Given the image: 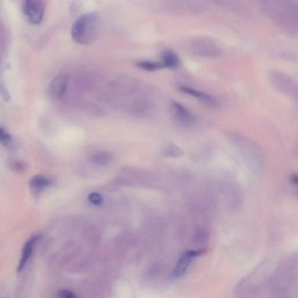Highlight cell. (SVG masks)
<instances>
[{"mask_svg":"<svg viewBox=\"0 0 298 298\" xmlns=\"http://www.w3.org/2000/svg\"><path fill=\"white\" fill-rule=\"evenodd\" d=\"M99 18L95 13L80 16L74 22L71 29L72 39L83 45L91 44L99 34Z\"/></svg>","mask_w":298,"mask_h":298,"instance_id":"cell-1","label":"cell"},{"mask_svg":"<svg viewBox=\"0 0 298 298\" xmlns=\"http://www.w3.org/2000/svg\"><path fill=\"white\" fill-rule=\"evenodd\" d=\"M207 249H201L185 252L181 256L178 263L173 271L171 278L173 279H178L183 276L190 266L192 261L195 257L202 256L206 253Z\"/></svg>","mask_w":298,"mask_h":298,"instance_id":"cell-2","label":"cell"},{"mask_svg":"<svg viewBox=\"0 0 298 298\" xmlns=\"http://www.w3.org/2000/svg\"><path fill=\"white\" fill-rule=\"evenodd\" d=\"M23 11L29 21L33 24L41 22L44 13L43 0H25Z\"/></svg>","mask_w":298,"mask_h":298,"instance_id":"cell-3","label":"cell"},{"mask_svg":"<svg viewBox=\"0 0 298 298\" xmlns=\"http://www.w3.org/2000/svg\"><path fill=\"white\" fill-rule=\"evenodd\" d=\"M68 83V78L66 74L59 75L50 84L48 94L53 99H59L65 94Z\"/></svg>","mask_w":298,"mask_h":298,"instance_id":"cell-4","label":"cell"},{"mask_svg":"<svg viewBox=\"0 0 298 298\" xmlns=\"http://www.w3.org/2000/svg\"><path fill=\"white\" fill-rule=\"evenodd\" d=\"M40 239V235H36L32 236L26 241V243L23 248L21 258L20 259L18 264L17 269L18 272H21L22 270L25 268L28 260H29L32 254V252H33L35 245Z\"/></svg>","mask_w":298,"mask_h":298,"instance_id":"cell-5","label":"cell"},{"mask_svg":"<svg viewBox=\"0 0 298 298\" xmlns=\"http://www.w3.org/2000/svg\"><path fill=\"white\" fill-rule=\"evenodd\" d=\"M171 108L173 113L181 123L185 124H191L194 123L195 118L191 112L180 103L173 102Z\"/></svg>","mask_w":298,"mask_h":298,"instance_id":"cell-6","label":"cell"},{"mask_svg":"<svg viewBox=\"0 0 298 298\" xmlns=\"http://www.w3.org/2000/svg\"><path fill=\"white\" fill-rule=\"evenodd\" d=\"M180 90L185 94L199 99L201 101L207 104L209 106H215L217 105V102L215 99L213 98L211 95L205 94L204 92L197 91L194 90V88L185 86H181L180 87Z\"/></svg>","mask_w":298,"mask_h":298,"instance_id":"cell-7","label":"cell"},{"mask_svg":"<svg viewBox=\"0 0 298 298\" xmlns=\"http://www.w3.org/2000/svg\"><path fill=\"white\" fill-rule=\"evenodd\" d=\"M52 181L46 176L36 175L30 180L29 185L32 191L36 193L41 192L44 188L49 186Z\"/></svg>","mask_w":298,"mask_h":298,"instance_id":"cell-8","label":"cell"},{"mask_svg":"<svg viewBox=\"0 0 298 298\" xmlns=\"http://www.w3.org/2000/svg\"><path fill=\"white\" fill-rule=\"evenodd\" d=\"M163 68H175L178 67L179 59L176 55L171 51H165L162 55V63Z\"/></svg>","mask_w":298,"mask_h":298,"instance_id":"cell-9","label":"cell"},{"mask_svg":"<svg viewBox=\"0 0 298 298\" xmlns=\"http://www.w3.org/2000/svg\"><path fill=\"white\" fill-rule=\"evenodd\" d=\"M112 159V155L107 152H101L93 156L91 161L93 163L100 165V166H106L110 163Z\"/></svg>","mask_w":298,"mask_h":298,"instance_id":"cell-10","label":"cell"},{"mask_svg":"<svg viewBox=\"0 0 298 298\" xmlns=\"http://www.w3.org/2000/svg\"><path fill=\"white\" fill-rule=\"evenodd\" d=\"M137 65L142 69L147 71H155L160 69V68H163L161 63L149 61L140 62L137 64Z\"/></svg>","mask_w":298,"mask_h":298,"instance_id":"cell-11","label":"cell"},{"mask_svg":"<svg viewBox=\"0 0 298 298\" xmlns=\"http://www.w3.org/2000/svg\"><path fill=\"white\" fill-rule=\"evenodd\" d=\"M11 136L5 130L0 128V143L7 146L11 142Z\"/></svg>","mask_w":298,"mask_h":298,"instance_id":"cell-12","label":"cell"},{"mask_svg":"<svg viewBox=\"0 0 298 298\" xmlns=\"http://www.w3.org/2000/svg\"><path fill=\"white\" fill-rule=\"evenodd\" d=\"M166 155L172 158H178L183 155V152L178 147L171 146L167 149Z\"/></svg>","mask_w":298,"mask_h":298,"instance_id":"cell-13","label":"cell"},{"mask_svg":"<svg viewBox=\"0 0 298 298\" xmlns=\"http://www.w3.org/2000/svg\"><path fill=\"white\" fill-rule=\"evenodd\" d=\"M88 200L91 203L96 205L102 204L103 200L102 196L96 192L91 193L88 196Z\"/></svg>","mask_w":298,"mask_h":298,"instance_id":"cell-14","label":"cell"},{"mask_svg":"<svg viewBox=\"0 0 298 298\" xmlns=\"http://www.w3.org/2000/svg\"><path fill=\"white\" fill-rule=\"evenodd\" d=\"M58 296L62 298H75L74 293L69 290H62L58 292Z\"/></svg>","mask_w":298,"mask_h":298,"instance_id":"cell-15","label":"cell"},{"mask_svg":"<svg viewBox=\"0 0 298 298\" xmlns=\"http://www.w3.org/2000/svg\"><path fill=\"white\" fill-rule=\"evenodd\" d=\"M0 96L5 101H8L10 99L9 92L2 83H0Z\"/></svg>","mask_w":298,"mask_h":298,"instance_id":"cell-16","label":"cell"},{"mask_svg":"<svg viewBox=\"0 0 298 298\" xmlns=\"http://www.w3.org/2000/svg\"><path fill=\"white\" fill-rule=\"evenodd\" d=\"M14 168L16 171L22 172L25 170L26 165L22 162H16L14 164Z\"/></svg>","mask_w":298,"mask_h":298,"instance_id":"cell-17","label":"cell"},{"mask_svg":"<svg viewBox=\"0 0 298 298\" xmlns=\"http://www.w3.org/2000/svg\"><path fill=\"white\" fill-rule=\"evenodd\" d=\"M292 182L295 185L297 183V177L296 175H293L292 177Z\"/></svg>","mask_w":298,"mask_h":298,"instance_id":"cell-18","label":"cell"}]
</instances>
